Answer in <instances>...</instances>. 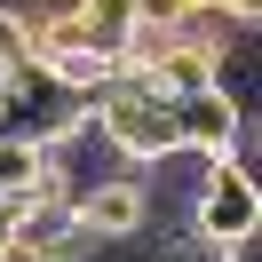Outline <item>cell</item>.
Here are the masks:
<instances>
[{"instance_id":"6da1fadb","label":"cell","mask_w":262,"mask_h":262,"mask_svg":"<svg viewBox=\"0 0 262 262\" xmlns=\"http://www.w3.org/2000/svg\"><path fill=\"white\" fill-rule=\"evenodd\" d=\"M88 119H96V135H103L127 167H167V159L183 151V143H175V103L151 96L135 72H112L103 96L88 103Z\"/></svg>"},{"instance_id":"7a4b0ae2","label":"cell","mask_w":262,"mask_h":262,"mask_svg":"<svg viewBox=\"0 0 262 262\" xmlns=\"http://www.w3.org/2000/svg\"><path fill=\"white\" fill-rule=\"evenodd\" d=\"M183 223H191L207 246H254V230H262L254 167H238V159H207V167H199V191H191V214H183Z\"/></svg>"},{"instance_id":"3957f363","label":"cell","mask_w":262,"mask_h":262,"mask_svg":"<svg viewBox=\"0 0 262 262\" xmlns=\"http://www.w3.org/2000/svg\"><path fill=\"white\" fill-rule=\"evenodd\" d=\"M72 214H80L88 238H143L151 230V175L143 167H112V175L80 183V199H72Z\"/></svg>"},{"instance_id":"277c9868","label":"cell","mask_w":262,"mask_h":262,"mask_svg":"<svg viewBox=\"0 0 262 262\" xmlns=\"http://www.w3.org/2000/svg\"><path fill=\"white\" fill-rule=\"evenodd\" d=\"M246 112H254V103H230L223 88H191V96H175V143L199 151V159H230Z\"/></svg>"},{"instance_id":"5b68a950","label":"cell","mask_w":262,"mask_h":262,"mask_svg":"<svg viewBox=\"0 0 262 262\" xmlns=\"http://www.w3.org/2000/svg\"><path fill=\"white\" fill-rule=\"evenodd\" d=\"M40 167H48V143H32V135H0V199H8V207L40 183Z\"/></svg>"},{"instance_id":"8992f818","label":"cell","mask_w":262,"mask_h":262,"mask_svg":"<svg viewBox=\"0 0 262 262\" xmlns=\"http://www.w3.org/2000/svg\"><path fill=\"white\" fill-rule=\"evenodd\" d=\"M16 56H32V24L16 8H0V64H16Z\"/></svg>"},{"instance_id":"52a82bcc","label":"cell","mask_w":262,"mask_h":262,"mask_svg":"<svg viewBox=\"0 0 262 262\" xmlns=\"http://www.w3.org/2000/svg\"><path fill=\"white\" fill-rule=\"evenodd\" d=\"M183 8H214V16H238V24L262 16V0H183Z\"/></svg>"}]
</instances>
